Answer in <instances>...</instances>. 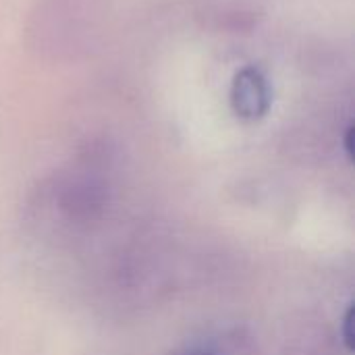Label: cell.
I'll return each mask as SVG.
<instances>
[{"instance_id": "6da1fadb", "label": "cell", "mask_w": 355, "mask_h": 355, "mask_svg": "<svg viewBox=\"0 0 355 355\" xmlns=\"http://www.w3.org/2000/svg\"><path fill=\"white\" fill-rule=\"evenodd\" d=\"M106 187L98 179L89 177H75L69 179L58 193V208L69 220L87 223L102 214L106 206Z\"/></svg>"}, {"instance_id": "7a4b0ae2", "label": "cell", "mask_w": 355, "mask_h": 355, "mask_svg": "<svg viewBox=\"0 0 355 355\" xmlns=\"http://www.w3.org/2000/svg\"><path fill=\"white\" fill-rule=\"evenodd\" d=\"M233 106L243 119H258L268 108V92L256 73H243L233 92Z\"/></svg>"}, {"instance_id": "3957f363", "label": "cell", "mask_w": 355, "mask_h": 355, "mask_svg": "<svg viewBox=\"0 0 355 355\" xmlns=\"http://www.w3.org/2000/svg\"><path fill=\"white\" fill-rule=\"evenodd\" d=\"M339 335L343 341V347L347 354H354V306L349 304L345 314L341 316V327H339Z\"/></svg>"}, {"instance_id": "277c9868", "label": "cell", "mask_w": 355, "mask_h": 355, "mask_svg": "<svg viewBox=\"0 0 355 355\" xmlns=\"http://www.w3.org/2000/svg\"><path fill=\"white\" fill-rule=\"evenodd\" d=\"M343 141H345V154L352 158V156H354V127H349V129H347V133H345V139H343Z\"/></svg>"}, {"instance_id": "5b68a950", "label": "cell", "mask_w": 355, "mask_h": 355, "mask_svg": "<svg viewBox=\"0 0 355 355\" xmlns=\"http://www.w3.org/2000/svg\"><path fill=\"white\" fill-rule=\"evenodd\" d=\"M198 355H210V354H198Z\"/></svg>"}]
</instances>
